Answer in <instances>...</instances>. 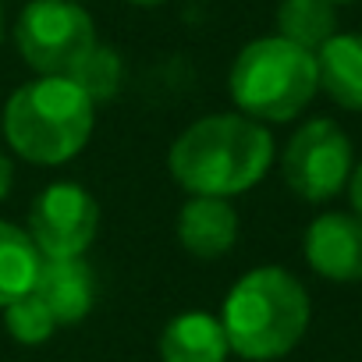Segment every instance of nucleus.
Returning <instances> with one entry per match:
<instances>
[{
    "label": "nucleus",
    "instance_id": "nucleus-6",
    "mask_svg": "<svg viewBox=\"0 0 362 362\" xmlns=\"http://www.w3.org/2000/svg\"><path fill=\"white\" fill-rule=\"evenodd\" d=\"M355 167V149L344 128L330 117H309L295 128L281 153L284 185L302 203H327L348 189Z\"/></svg>",
    "mask_w": 362,
    "mask_h": 362
},
{
    "label": "nucleus",
    "instance_id": "nucleus-11",
    "mask_svg": "<svg viewBox=\"0 0 362 362\" xmlns=\"http://www.w3.org/2000/svg\"><path fill=\"white\" fill-rule=\"evenodd\" d=\"M156 355L160 362H228L231 344L221 316L189 309L163 323L156 337Z\"/></svg>",
    "mask_w": 362,
    "mask_h": 362
},
{
    "label": "nucleus",
    "instance_id": "nucleus-7",
    "mask_svg": "<svg viewBox=\"0 0 362 362\" xmlns=\"http://www.w3.org/2000/svg\"><path fill=\"white\" fill-rule=\"evenodd\" d=\"M25 231L43 259H82L100 235V203L78 181H50L29 206Z\"/></svg>",
    "mask_w": 362,
    "mask_h": 362
},
{
    "label": "nucleus",
    "instance_id": "nucleus-18",
    "mask_svg": "<svg viewBox=\"0 0 362 362\" xmlns=\"http://www.w3.org/2000/svg\"><path fill=\"white\" fill-rule=\"evenodd\" d=\"M348 199H351V214H358L362 217V160L351 167V177H348Z\"/></svg>",
    "mask_w": 362,
    "mask_h": 362
},
{
    "label": "nucleus",
    "instance_id": "nucleus-2",
    "mask_svg": "<svg viewBox=\"0 0 362 362\" xmlns=\"http://www.w3.org/2000/svg\"><path fill=\"white\" fill-rule=\"evenodd\" d=\"M96 128V103L68 75H36L22 82L0 110L8 149L33 167L75 160Z\"/></svg>",
    "mask_w": 362,
    "mask_h": 362
},
{
    "label": "nucleus",
    "instance_id": "nucleus-3",
    "mask_svg": "<svg viewBox=\"0 0 362 362\" xmlns=\"http://www.w3.org/2000/svg\"><path fill=\"white\" fill-rule=\"evenodd\" d=\"M313 320L305 284L284 267H252L224 295L221 323L231 355L245 362H274L298 348Z\"/></svg>",
    "mask_w": 362,
    "mask_h": 362
},
{
    "label": "nucleus",
    "instance_id": "nucleus-8",
    "mask_svg": "<svg viewBox=\"0 0 362 362\" xmlns=\"http://www.w3.org/2000/svg\"><path fill=\"white\" fill-rule=\"evenodd\" d=\"M305 263L316 277L334 284L362 281V217L358 214H320L302 238Z\"/></svg>",
    "mask_w": 362,
    "mask_h": 362
},
{
    "label": "nucleus",
    "instance_id": "nucleus-14",
    "mask_svg": "<svg viewBox=\"0 0 362 362\" xmlns=\"http://www.w3.org/2000/svg\"><path fill=\"white\" fill-rule=\"evenodd\" d=\"M274 22L281 40L316 54L337 33V8L327 0H281Z\"/></svg>",
    "mask_w": 362,
    "mask_h": 362
},
{
    "label": "nucleus",
    "instance_id": "nucleus-5",
    "mask_svg": "<svg viewBox=\"0 0 362 362\" xmlns=\"http://www.w3.org/2000/svg\"><path fill=\"white\" fill-rule=\"evenodd\" d=\"M11 40L36 75H71L100 43L93 15L75 0H29L15 18Z\"/></svg>",
    "mask_w": 362,
    "mask_h": 362
},
{
    "label": "nucleus",
    "instance_id": "nucleus-10",
    "mask_svg": "<svg viewBox=\"0 0 362 362\" xmlns=\"http://www.w3.org/2000/svg\"><path fill=\"white\" fill-rule=\"evenodd\" d=\"M33 291L50 309L57 327H71V323H82L96 309L100 281H96V270L86 263V256L82 259H43Z\"/></svg>",
    "mask_w": 362,
    "mask_h": 362
},
{
    "label": "nucleus",
    "instance_id": "nucleus-12",
    "mask_svg": "<svg viewBox=\"0 0 362 362\" xmlns=\"http://www.w3.org/2000/svg\"><path fill=\"white\" fill-rule=\"evenodd\" d=\"M316 75L337 107L362 114V33H334L316 50Z\"/></svg>",
    "mask_w": 362,
    "mask_h": 362
},
{
    "label": "nucleus",
    "instance_id": "nucleus-22",
    "mask_svg": "<svg viewBox=\"0 0 362 362\" xmlns=\"http://www.w3.org/2000/svg\"><path fill=\"white\" fill-rule=\"evenodd\" d=\"M75 4H86V0H75Z\"/></svg>",
    "mask_w": 362,
    "mask_h": 362
},
{
    "label": "nucleus",
    "instance_id": "nucleus-20",
    "mask_svg": "<svg viewBox=\"0 0 362 362\" xmlns=\"http://www.w3.org/2000/svg\"><path fill=\"white\" fill-rule=\"evenodd\" d=\"M0 43H4V4H0Z\"/></svg>",
    "mask_w": 362,
    "mask_h": 362
},
{
    "label": "nucleus",
    "instance_id": "nucleus-19",
    "mask_svg": "<svg viewBox=\"0 0 362 362\" xmlns=\"http://www.w3.org/2000/svg\"><path fill=\"white\" fill-rule=\"evenodd\" d=\"M128 4H135V8H160V4H167V0H128Z\"/></svg>",
    "mask_w": 362,
    "mask_h": 362
},
{
    "label": "nucleus",
    "instance_id": "nucleus-21",
    "mask_svg": "<svg viewBox=\"0 0 362 362\" xmlns=\"http://www.w3.org/2000/svg\"><path fill=\"white\" fill-rule=\"evenodd\" d=\"M327 4H334V8H341V4H355V0H327Z\"/></svg>",
    "mask_w": 362,
    "mask_h": 362
},
{
    "label": "nucleus",
    "instance_id": "nucleus-9",
    "mask_svg": "<svg viewBox=\"0 0 362 362\" xmlns=\"http://www.w3.org/2000/svg\"><path fill=\"white\" fill-rule=\"evenodd\" d=\"M177 242L192 259L214 263L238 245V210L231 199L189 196L177 210Z\"/></svg>",
    "mask_w": 362,
    "mask_h": 362
},
{
    "label": "nucleus",
    "instance_id": "nucleus-13",
    "mask_svg": "<svg viewBox=\"0 0 362 362\" xmlns=\"http://www.w3.org/2000/svg\"><path fill=\"white\" fill-rule=\"evenodd\" d=\"M43 256L36 252L29 231L15 221H0V309L18 295L33 291Z\"/></svg>",
    "mask_w": 362,
    "mask_h": 362
},
{
    "label": "nucleus",
    "instance_id": "nucleus-1",
    "mask_svg": "<svg viewBox=\"0 0 362 362\" xmlns=\"http://www.w3.org/2000/svg\"><path fill=\"white\" fill-rule=\"evenodd\" d=\"M277 142L267 124L224 110L196 117L167 149V170L189 196L235 199L256 189L274 167Z\"/></svg>",
    "mask_w": 362,
    "mask_h": 362
},
{
    "label": "nucleus",
    "instance_id": "nucleus-17",
    "mask_svg": "<svg viewBox=\"0 0 362 362\" xmlns=\"http://www.w3.org/2000/svg\"><path fill=\"white\" fill-rule=\"evenodd\" d=\"M11 189H15V160L0 149V203L11 196Z\"/></svg>",
    "mask_w": 362,
    "mask_h": 362
},
{
    "label": "nucleus",
    "instance_id": "nucleus-4",
    "mask_svg": "<svg viewBox=\"0 0 362 362\" xmlns=\"http://www.w3.org/2000/svg\"><path fill=\"white\" fill-rule=\"evenodd\" d=\"M228 93L238 114L259 124L295 121L320 93L316 54L274 36L249 40L228 71Z\"/></svg>",
    "mask_w": 362,
    "mask_h": 362
},
{
    "label": "nucleus",
    "instance_id": "nucleus-16",
    "mask_svg": "<svg viewBox=\"0 0 362 362\" xmlns=\"http://www.w3.org/2000/svg\"><path fill=\"white\" fill-rule=\"evenodd\" d=\"M0 313H4V330L11 334V341H15V344H25V348L47 344V341L54 337V330H57L50 309L40 302L36 291L18 295L15 302H8Z\"/></svg>",
    "mask_w": 362,
    "mask_h": 362
},
{
    "label": "nucleus",
    "instance_id": "nucleus-15",
    "mask_svg": "<svg viewBox=\"0 0 362 362\" xmlns=\"http://www.w3.org/2000/svg\"><path fill=\"white\" fill-rule=\"evenodd\" d=\"M68 78L78 82L82 93L100 107V103H107V100H114V96L121 93V86H124V57H121L114 47L96 43Z\"/></svg>",
    "mask_w": 362,
    "mask_h": 362
}]
</instances>
